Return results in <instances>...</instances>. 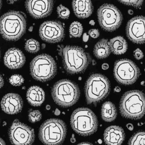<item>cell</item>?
<instances>
[{
  "label": "cell",
  "mask_w": 145,
  "mask_h": 145,
  "mask_svg": "<svg viewBox=\"0 0 145 145\" xmlns=\"http://www.w3.org/2000/svg\"><path fill=\"white\" fill-rule=\"evenodd\" d=\"M77 145H93L91 143H89V142H83V143H81V144H78Z\"/></svg>",
  "instance_id": "74e56055"
},
{
  "label": "cell",
  "mask_w": 145,
  "mask_h": 145,
  "mask_svg": "<svg viewBox=\"0 0 145 145\" xmlns=\"http://www.w3.org/2000/svg\"><path fill=\"white\" fill-rule=\"evenodd\" d=\"M72 6L75 15L79 18H89L93 12L91 0H73Z\"/></svg>",
  "instance_id": "ac0fdd59"
},
{
  "label": "cell",
  "mask_w": 145,
  "mask_h": 145,
  "mask_svg": "<svg viewBox=\"0 0 145 145\" xmlns=\"http://www.w3.org/2000/svg\"><path fill=\"white\" fill-rule=\"evenodd\" d=\"M2 7V0H0V10H1V8Z\"/></svg>",
  "instance_id": "bcb514c9"
},
{
  "label": "cell",
  "mask_w": 145,
  "mask_h": 145,
  "mask_svg": "<svg viewBox=\"0 0 145 145\" xmlns=\"http://www.w3.org/2000/svg\"><path fill=\"white\" fill-rule=\"evenodd\" d=\"M109 42L111 52L115 55H122L127 51V42L123 37H116L111 39Z\"/></svg>",
  "instance_id": "ffe728a7"
},
{
  "label": "cell",
  "mask_w": 145,
  "mask_h": 145,
  "mask_svg": "<svg viewBox=\"0 0 145 145\" xmlns=\"http://www.w3.org/2000/svg\"><path fill=\"white\" fill-rule=\"evenodd\" d=\"M88 34L92 38L96 39L99 37L100 31L97 29H92L89 31Z\"/></svg>",
  "instance_id": "f546056e"
},
{
  "label": "cell",
  "mask_w": 145,
  "mask_h": 145,
  "mask_svg": "<svg viewBox=\"0 0 145 145\" xmlns=\"http://www.w3.org/2000/svg\"><path fill=\"white\" fill-rule=\"evenodd\" d=\"M80 89L75 83L68 79H62L56 83L52 89L54 102L61 107H68L75 105L80 98Z\"/></svg>",
  "instance_id": "5b68a950"
},
{
  "label": "cell",
  "mask_w": 145,
  "mask_h": 145,
  "mask_svg": "<svg viewBox=\"0 0 145 145\" xmlns=\"http://www.w3.org/2000/svg\"><path fill=\"white\" fill-rule=\"evenodd\" d=\"M62 58L64 69L71 75L85 72L91 61L89 54L77 46H66L64 48Z\"/></svg>",
  "instance_id": "7a4b0ae2"
},
{
  "label": "cell",
  "mask_w": 145,
  "mask_h": 145,
  "mask_svg": "<svg viewBox=\"0 0 145 145\" xmlns=\"http://www.w3.org/2000/svg\"><path fill=\"white\" fill-rule=\"evenodd\" d=\"M145 136L144 131L137 132L131 137L128 145H145Z\"/></svg>",
  "instance_id": "cb8c5ba5"
},
{
  "label": "cell",
  "mask_w": 145,
  "mask_h": 145,
  "mask_svg": "<svg viewBox=\"0 0 145 145\" xmlns=\"http://www.w3.org/2000/svg\"><path fill=\"white\" fill-rule=\"evenodd\" d=\"M127 127L129 130H130V131H133V124H131V123H128V124H127Z\"/></svg>",
  "instance_id": "836d02e7"
},
{
  "label": "cell",
  "mask_w": 145,
  "mask_h": 145,
  "mask_svg": "<svg viewBox=\"0 0 145 145\" xmlns=\"http://www.w3.org/2000/svg\"><path fill=\"white\" fill-rule=\"evenodd\" d=\"M29 121L32 123L39 121L42 118V114L38 110H30L28 114Z\"/></svg>",
  "instance_id": "484cf974"
},
{
  "label": "cell",
  "mask_w": 145,
  "mask_h": 145,
  "mask_svg": "<svg viewBox=\"0 0 145 145\" xmlns=\"http://www.w3.org/2000/svg\"><path fill=\"white\" fill-rule=\"evenodd\" d=\"M7 1L9 3H10V4H13L15 2L18 1L19 0H7Z\"/></svg>",
  "instance_id": "60d3db41"
},
{
  "label": "cell",
  "mask_w": 145,
  "mask_h": 145,
  "mask_svg": "<svg viewBox=\"0 0 145 145\" xmlns=\"http://www.w3.org/2000/svg\"><path fill=\"white\" fill-rule=\"evenodd\" d=\"M109 68V65L107 63H104L102 65V68L104 70H106L108 69Z\"/></svg>",
  "instance_id": "e575fe53"
},
{
  "label": "cell",
  "mask_w": 145,
  "mask_h": 145,
  "mask_svg": "<svg viewBox=\"0 0 145 145\" xmlns=\"http://www.w3.org/2000/svg\"><path fill=\"white\" fill-rule=\"evenodd\" d=\"M26 98L30 105L32 106H39L45 100V92L39 86H32L27 90Z\"/></svg>",
  "instance_id": "d6986e66"
},
{
  "label": "cell",
  "mask_w": 145,
  "mask_h": 145,
  "mask_svg": "<svg viewBox=\"0 0 145 145\" xmlns=\"http://www.w3.org/2000/svg\"><path fill=\"white\" fill-rule=\"evenodd\" d=\"M26 62V57L22 51L12 48L9 49L4 57L5 65L10 69H17L23 67Z\"/></svg>",
  "instance_id": "2e32d148"
},
{
  "label": "cell",
  "mask_w": 145,
  "mask_h": 145,
  "mask_svg": "<svg viewBox=\"0 0 145 145\" xmlns=\"http://www.w3.org/2000/svg\"><path fill=\"white\" fill-rule=\"evenodd\" d=\"M25 48L26 52L30 53H36L40 50V44L35 39H29L26 42Z\"/></svg>",
  "instance_id": "d4e9b609"
},
{
  "label": "cell",
  "mask_w": 145,
  "mask_h": 145,
  "mask_svg": "<svg viewBox=\"0 0 145 145\" xmlns=\"http://www.w3.org/2000/svg\"><path fill=\"white\" fill-rule=\"evenodd\" d=\"M71 142L72 143H75L76 142V139L75 137H74V135L73 134H72V138L71 139Z\"/></svg>",
  "instance_id": "ab89813d"
},
{
  "label": "cell",
  "mask_w": 145,
  "mask_h": 145,
  "mask_svg": "<svg viewBox=\"0 0 145 145\" xmlns=\"http://www.w3.org/2000/svg\"><path fill=\"white\" fill-rule=\"evenodd\" d=\"M111 52L110 42L107 39H102L100 40L94 48V54L98 59L106 58L109 57Z\"/></svg>",
  "instance_id": "44dd1931"
},
{
  "label": "cell",
  "mask_w": 145,
  "mask_h": 145,
  "mask_svg": "<svg viewBox=\"0 0 145 145\" xmlns=\"http://www.w3.org/2000/svg\"><path fill=\"white\" fill-rule=\"evenodd\" d=\"M95 22H94V20H91V21L89 22V24L92 25H95Z\"/></svg>",
  "instance_id": "b9f144b4"
},
{
  "label": "cell",
  "mask_w": 145,
  "mask_h": 145,
  "mask_svg": "<svg viewBox=\"0 0 145 145\" xmlns=\"http://www.w3.org/2000/svg\"><path fill=\"white\" fill-rule=\"evenodd\" d=\"M4 83V79H3V77L2 75L0 74V89L3 86Z\"/></svg>",
  "instance_id": "d6a6232c"
},
{
  "label": "cell",
  "mask_w": 145,
  "mask_h": 145,
  "mask_svg": "<svg viewBox=\"0 0 145 145\" xmlns=\"http://www.w3.org/2000/svg\"><path fill=\"white\" fill-rule=\"evenodd\" d=\"M54 7L53 0H26L25 7L31 16L35 19L49 16Z\"/></svg>",
  "instance_id": "5bb4252c"
},
{
  "label": "cell",
  "mask_w": 145,
  "mask_h": 145,
  "mask_svg": "<svg viewBox=\"0 0 145 145\" xmlns=\"http://www.w3.org/2000/svg\"><path fill=\"white\" fill-rule=\"evenodd\" d=\"M0 145H6L5 141L1 138H0Z\"/></svg>",
  "instance_id": "f35d334b"
},
{
  "label": "cell",
  "mask_w": 145,
  "mask_h": 145,
  "mask_svg": "<svg viewBox=\"0 0 145 145\" xmlns=\"http://www.w3.org/2000/svg\"><path fill=\"white\" fill-rule=\"evenodd\" d=\"M0 58H1V48H0Z\"/></svg>",
  "instance_id": "c3c4849f"
},
{
  "label": "cell",
  "mask_w": 145,
  "mask_h": 145,
  "mask_svg": "<svg viewBox=\"0 0 145 145\" xmlns=\"http://www.w3.org/2000/svg\"><path fill=\"white\" fill-rule=\"evenodd\" d=\"M57 11L59 18L62 19H68L70 17V10L62 4L58 6Z\"/></svg>",
  "instance_id": "4316f807"
},
{
  "label": "cell",
  "mask_w": 145,
  "mask_h": 145,
  "mask_svg": "<svg viewBox=\"0 0 145 145\" xmlns=\"http://www.w3.org/2000/svg\"><path fill=\"white\" fill-rule=\"evenodd\" d=\"M1 105L2 110L5 113L9 115H14L22 110L23 100L18 94L10 93L3 96Z\"/></svg>",
  "instance_id": "9a60e30c"
},
{
  "label": "cell",
  "mask_w": 145,
  "mask_h": 145,
  "mask_svg": "<svg viewBox=\"0 0 145 145\" xmlns=\"http://www.w3.org/2000/svg\"><path fill=\"white\" fill-rule=\"evenodd\" d=\"M144 17L136 16L129 21L126 27L127 37L132 42L138 44L144 43Z\"/></svg>",
  "instance_id": "4fadbf2b"
},
{
  "label": "cell",
  "mask_w": 145,
  "mask_h": 145,
  "mask_svg": "<svg viewBox=\"0 0 145 145\" xmlns=\"http://www.w3.org/2000/svg\"><path fill=\"white\" fill-rule=\"evenodd\" d=\"M9 136L13 145H31L35 139L34 129L17 119L9 128Z\"/></svg>",
  "instance_id": "8fae6325"
},
{
  "label": "cell",
  "mask_w": 145,
  "mask_h": 145,
  "mask_svg": "<svg viewBox=\"0 0 145 145\" xmlns=\"http://www.w3.org/2000/svg\"><path fill=\"white\" fill-rule=\"evenodd\" d=\"M121 3L132 6L135 8H140L142 7L144 3V0H117Z\"/></svg>",
  "instance_id": "83f0119b"
},
{
  "label": "cell",
  "mask_w": 145,
  "mask_h": 145,
  "mask_svg": "<svg viewBox=\"0 0 145 145\" xmlns=\"http://www.w3.org/2000/svg\"><path fill=\"white\" fill-rule=\"evenodd\" d=\"M39 35L42 40L46 42L51 43L60 42L65 36L64 27L59 21H45L40 26Z\"/></svg>",
  "instance_id": "7c38bea8"
},
{
  "label": "cell",
  "mask_w": 145,
  "mask_h": 145,
  "mask_svg": "<svg viewBox=\"0 0 145 145\" xmlns=\"http://www.w3.org/2000/svg\"><path fill=\"white\" fill-rule=\"evenodd\" d=\"M121 88H119V87H116L114 89V91L115 92H117V93H118V92H120L121 91Z\"/></svg>",
  "instance_id": "d590c367"
},
{
  "label": "cell",
  "mask_w": 145,
  "mask_h": 145,
  "mask_svg": "<svg viewBox=\"0 0 145 145\" xmlns=\"http://www.w3.org/2000/svg\"><path fill=\"white\" fill-rule=\"evenodd\" d=\"M110 91L109 79L100 73H94L88 78L85 85L86 101L88 105H96L104 99Z\"/></svg>",
  "instance_id": "277c9868"
},
{
  "label": "cell",
  "mask_w": 145,
  "mask_h": 145,
  "mask_svg": "<svg viewBox=\"0 0 145 145\" xmlns=\"http://www.w3.org/2000/svg\"><path fill=\"white\" fill-rule=\"evenodd\" d=\"M83 32V27L80 22L74 21L70 25L69 32L71 37L74 38L81 37Z\"/></svg>",
  "instance_id": "603a6c76"
},
{
  "label": "cell",
  "mask_w": 145,
  "mask_h": 145,
  "mask_svg": "<svg viewBox=\"0 0 145 145\" xmlns=\"http://www.w3.org/2000/svg\"><path fill=\"white\" fill-rule=\"evenodd\" d=\"M30 71L32 77L37 81L47 82L56 75L57 64L50 55L40 54L34 58L31 62Z\"/></svg>",
  "instance_id": "ba28073f"
},
{
  "label": "cell",
  "mask_w": 145,
  "mask_h": 145,
  "mask_svg": "<svg viewBox=\"0 0 145 145\" xmlns=\"http://www.w3.org/2000/svg\"><path fill=\"white\" fill-rule=\"evenodd\" d=\"M67 127L60 119L51 118L45 121L40 127L39 138L45 145H61L64 141Z\"/></svg>",
  "instance_id": "52a82bcc"
},
{
  "label": "cell",
  "mask_w": 145,
  "mask_h": 145,
  "mask_svg": "<svg viewBox=\"0 0 145 145\" xmlns=\"http://www.w3.org/2000/svg\"><path fill=\"white\" fill-rule=\"evenodd\" d=\"M60 111L58 109H56L55 110V112H54V115H56V116H59V115H60Z\"/></svg>",
  "instance_id": "8d00e7d4"
},
{
  "label": "cell",
  "mask_w": 145,
  "mask_h": 145,
  "mask_svg": "<svg viewBox=\"0 0 145 145\" xmlns=\"http://www.w3.org/2000/svg\"><path fill=\"white\" fill-rule=\"evenodd\" d=\"M89 39V35H87V33H85L83 37V40L84 42H87Z\"/></svg>",
  "instance_id": "1f68e13d"
},
{
  "label": "cell",
  "mask_w": 145,
  "mask_h": 145,
  "mask_svg": "<svg viewBox=\"0 0 145 145\" xmlns=\"http://www.w3.org/2000/svg\"><path fill=\"white\" fill-rule=\"evenodd\" d=\"M26 27V16L22 12L9 11L0 18V33L7 40L20 39L25 33Z\"/></svg>",
  "instance_id": "6da1fadb"
},
{
  "label": "cell",
  "mask_w": 145,
  "mask_h": 145,
  "mask_svg": "<svg viewBox=\"0 0 145 145\" xmlns=\"http://www.w3.org/2000/svg\"><path fill=\"white\" fill-rule=\"evenodd\" d=\"M101 115L105 121L111 122L115 121L117 116V110L115 105L110 101H106L102 105Z\"/></svg>",
  "instance_id": "7402d4cb"
},
{
  "label": "cell",
  "mask_w": 145,
  "mask_h": 145,
  "mask_svg": "<svg viewBox=\"0 0 145 145\" xmlns=\"http://www.w3.org/2000/svg\"><path fill=\"white\" fill-rule=\"evenodd\" d=\"M97 14L100 25L106 31H115L122 23V14L113 4H103L98 9Z\"/></svg>",
  "instance_id": "9c48e42d"
},
{
  "label": "cell",
  "mask_w": 145,
  "mask_h": 145,
  "mask_svg": "<svg viewBox=\"0 0 145 145\" xmlns=\"http://www.w3.org/2000/svg\"><path fill=\"white\" fill-rule=\"evenodd\" d=\"M32 30H33V27H32V26H31L29 29V31H32Z\"/></svg>",
  "instance_id": "f6af8a7d"
},
{
  "label": "cell",
  "mask_w": 145,
  "mask_h": 145,
  "mask_svg": "<svg viewBox=\"0 0 145 145\" xmlns=\"http://www.w3.org/2000/svg\"><path fill=\"white\" fill-rule=\"evenodd\" d=\"M144 81H143V82H141V85H144Z\"/></svg>",
  "instance_id": "7dc6e473"
},
{
  "label": "cell",
  "mask_w": 145,
  "mask_h": 145,
  "mask_svg": "<svg viewBox=\"0 0 145 145\" xmlns=\"http://www.w3.org/2000/svg\"><path fill=\"white\" fill-rule=\"evenodd\" d=\"M128 12V13L129 14H130V15H132V14H133L134 12L133 10H131V9H129Z\"/></svg>",
  "instance_id": "7bdbcfd3"
},
{
  "label": "cell",
  "mask_w": 145,
  "mask_h": 145,
  "mask_svg": "<svg viewBox=\"0 0 145 145\" xmlns=\"http://www.w3.org/2000/svg\"><path fill=\"white\" fill-rule=\"evenodd\" d=\"M140 70L132 60L123 59L114 65V74L116 81L123 85L135 83L140 76Z\"/></svg>",
  "instance_id": "30bf717a"
},
{
  "label": "cell",
  "mask_w": 145,
  "mask_h": 145,
  "mask_svg": "<svg viewBox=\"0 0 145 145\" xmlns=\"http://www.w3.org/2000/svg\"><path fill=\"white\" fill-rule=\"evenodd\" d=\"M134 56L137 60H140L144 57V54L143 52L140 48H137L134 51Z\"/></svg>",
  "instance_id": "4dcf8cb0"
},
{
  "label": "cell",
  "mask_w": 145,
  "mask_h": 145,
  "mask_svg": "<svg viewBox=\"0 0 145 145\" xmlns=\"http://www.w3.org/2000/svg\"><path fill=\"white\" fill-rule=\"evenodd\" d=\"M50 108H51V107H50L49 105H47V106H46V109L47 110H50Z\"/></svg>",
  "instance_id": "ee69618b"
},
{
  "label": "cell",
  "mask_w": 145,
  "mask_h": 145,
  "mask_svg": "<svg viewBox=\"0 0 145 145\" xmlns=\"http://www.w3.org/2000/svg\"><path fill=\"white\" fill-rule=\"evenodd\" d=\"M72 129L80 135L89 136L97 131L98 122L97 116L92 110L81 107L75 110L71 117Z\"/></svg>",
  "instance_id": "8992f818"
},
{
  "label": "cell",
  "mask_w": 145,
  "mask_h": 145,
  "mask_svg": "<svg viewBox=\"0 0 145 145\" xmlns=\"http://www.w3.org/2000/svg\"><path fill=\"white\" fill-rule=\"evenodd\" d=\"M119 108L123 117L133 120L140 119L145 114L144 94L138 90L126 92L121 99Z\"/></svg>",
  "instance_id": "3957f363"
},
{
  "label": "cell",
  "mask_w": 145,
  "mask_h": 145,
  "mask_svg": "<svg viewBox=\"0 0 145 145\" xmlns=\"http://www.w3.org/2000/svg\"><path fill=\"white\" fill-rule=\"evenodd\" d=\"M24 79L21 75L14 74L10 77L9 82L14 86H20L24 83Z\"/></svg>",
  "instance_id": "f1b7e54d"
},
{
  "label": "cell",
  "mask_w": 145,
  "mask_h": 145,
  "mask_svg": "<svg viewBox=\"0 0 145 145\" xmlns=\"http://www.w3.org/2000/svg\"><path fill=\"white\" fill-rule=\"evenodd\" d=\"M125 136V132L121 127L112 126L105 130L104 138L106 145H121Z\"/></svg>",
  "instance_id": "e0dca14e"
}]
</instances>
